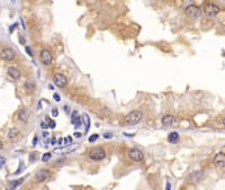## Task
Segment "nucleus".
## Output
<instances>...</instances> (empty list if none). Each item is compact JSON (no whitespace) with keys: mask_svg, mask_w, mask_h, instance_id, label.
<instances>
[{"mask_svg":"<svg viewBox=\"0 0 225 190\" xmlns=\"http://www.w3.org/2000/svg\"><path fill=\"white\" fill-rule=\"evenodd\" d=\"M143 118V112L140 110H133L130 114H127L125 117V124L128 126H133V125L139 124Z\"/></svg>","mask_w":225,"mask_h":190,"instance_id":"obj_1","label":"nucleus"},{"mask_svg":"<svg viewBox=\"0 0 225 190\" xmlns=\"http://www.w3.org/2000/svg\"><path fill=\"white\" fill-rule=\"evenodd\" d=\"M203 10H204V14H205L206 17H208V18H213V17H215V16L219 13L221 8L213 2H207L204 5Z\"/></svg>","mask_w":225,"mask_h":190,"instance_id":"obj_2","label":"nucleus"},{"mask_svg":"<svg viewBox=\"0 0 225 190\" xmlns=\"http://www.w3.org/2000/svg\"><path fill=\"white\" fill-rule=\"evenodd\" d=\"M89 158L93 161H102L106 158V151L102 147H95L89 152Z\"/></svg>","mask_w":225,"mask_h":190,"instance_id":"obj_3","label":"nucleus"},{"mask_svg":"<svg viewBox=\"0 0 225 190\" xmlns=\"http://www.w3.org/2000/svg\"><path fill=\"white\" fill-rule=\"evenodd\" d=\"M185 14H186V16H187L188 18L195 19V18H198V17L201 16V9H199L197 6L190 5V6H188L185 9Z\"/></svg>","mask_w":225,"mask_h":190,"instance_id":"obj_4","label":"nucleus"},{"mask_svg":"<svg viewBox=\"0 0 225 190\" xmlns=\"http://www.w3.org/2000/svg\"><path fill=\"white\" fill-rule=\"evenodd\" d=\"M128 156H130V159L132 161H134V162H142L143 159H144V154L139 149H131L128 151Z\"/></svg>","mask_w":225,"mask_h":190,"instance_id":"obj_5","label":"nucleus"},{"mask_svg":"<svg viewBox=\"0 0 225 190\" xmlns=\"http://www.w3.org/2000/svg\"><path fill=\"white\" fill-rule=\"evenodd\" d=\"M53 82L55 84L56 87L59 88H65L67 84H68V79L64 74L62 73H55L54 77H53Z\"/></svg>","mask_w":225,"mask_h":190,"instance_id":"obj_6","label":"nucleus"},{"mask_svg":"<svg viewBox=\"0 0 225 190\" xmlns=\"http://www.w3.org/2000/svg\"><path fill=\"white\" fill-rule=\"evenodd\" d=\"M40 59H41V62L43 63L44 65H50L53 61V55L49 50H45V49H44V50L41 51Z\"/></svg>","mask_w":225,"mask_h":190,"instance_id":"obj_7","label":"nucleus"},{"mask_svg":"<svg viewBox=\"0 0 225 190\" xmlns=\"http://www.w3.org/2000/svg\"><path fill=\"white\" fill-rule=\"evenodd\" d=\"M16 53L15 51L12 50V49H9V47H6V49H3L1 52H0V57L5 61H11V60L15 59Z\"/></svg>","mask_w":225,"mask_h":190,"instance_id":"obj_8","label":"nucleus"},{"mask_svg":"<svg viewBox=\"0 0 225 190\" xmlns=\"http://www.w3.org/2000/svg\"><path fill=\"white\" fill-rule=\"evenodd\" d=\"M51 177V173H50L49 170H45V169H42V170H38L35 175V180L37 182H44L50 179Z\"/></svg>","mask_w":225,"mask_h":190,"instance_id":"obj_9","label":"nucleus"},{"mask_svg":"<svg viewBox=\"0 0 225 190\" xmlns=\"http://www.w3.org/2000/svg\"><path fill=\"white\" fill-rule=\"evenodd\" d=\"M162 125L166 126V127H175L178 122H177V118L173 115H166L162 117Z\"/></svg>","mask_w":225,"mask_h":190,"instance_id":"obj_10","label":"nucleus"},{"mask_svg":"<svg viewBox=\"0 0 225 190\" xmlns=\"http://www.w3.org/2000/svg\"><path fill=\"white\" fill-rule=\"evenodd\" d=\"M213 163L216 168H224L225 167V153H223V152L217 153L215 155V158H214Z\"/></svg>","mask_w":225,"mask_h":190,"instance_id":"obj_11","label":"nucleus"},{"mask_svg":"<svg viewBox=\"0 0 225 190\" xmlns=\"http://www.w3.org/2000/svg\"><path fill=\"white\" fill-rule=\"evenodd\" d=\"M8 74L14 80H17V79L20 78V75H22V73H20V71H19L17 68H14V66H10L9 69H8Z\"/></svg>","mask_w":225,"mask_h":190,"instance_id":"obj_12","label":"nucleus"},{"mask_svg":"<svg viewBox=\"0 0 225 190\" xmlns=\"http://www.w3.org/2000/svg\"><path fill=\"white\" fill-rule=\"evenodd\" d=\"M28 117H29V115H28V112L25 108L20 109V110L18 112V120H19V122L26 123V122H27Z\"/></svg>","mask_w":225,"mask_h":190,"instance_id":"obj_13","label":"nucleus"},{"mask_svg":"<svg viewBox=\"0 0 225 190\" xmlns=\"http://www.w3.org/2000/svg\"><path fill=\"white\" fill-rule=\"evenodd\" d=\"M71 123L76 125V127H80L81 119L80 117H78V112H73L71 116Z\"/></svg>","mask_w":225,"mask_h":190,"instance_id":"obj_14","label":"nucleus"},{"mask_svg":"<svg viewBox=\"0 0 225 190\" xmlns=\"http://www.w3.org/2000/svg\"><path fill=\"white\" fill-rule=\"evenodd\" d=\"M178 141H179V134L177 132H171L168 135V142L169 143H177Z\"/></svg>","mask_w":225,"mask_h":190,"instance_id":"obj_15","label":"nucleus"},{"mask_svg":"<svg viewBox=\"0 0 225 190\" xmlns=\"http://www.w3.org/2000/svg\"><path fill=\"white\" fill-rule=\"evenodd\" d=\"M19 135V129L18 128H10L9 132H8V138L9 140H14V138H16V137Z\"/></svg>","mask_w":225,"mask_h":190,"instance_id":"obj_16","label":"nucleus"},{"mask_svg":"<svg viewBox=\"0 0 225 190\" xmlns=\"http://www.w3.org/2000/svg\"><path fill=\"white\" fill-rule=\"evenodd\" d=\"M82 122L83 124H84V126H86V129H84V133H88L89 132V128H90V118L89 116L87 115V114H84V115L82 116Z\"/></svg>","mask_w":225,"mask_h":190,"instance_id":"obj_17","label":"nucleus"},{"mask_svg":"<svg viewBox=\"0 0 225 190\" xmlns=\"http://www.w3.org/2000/svg\"><path fill=\"white\" fill-rule=\"evenodd\" d=\"M25 89L28 91V92H31V91H33L35 89V86L34 83L32 81H26L25 82Z\"/></svg>","mask_w":225,"mask_h":190,"instance_id":"obj_18","label":"nucleus"},{"mask_svg":"<svg viewBox=\"0 0 225 190\" xmlns=\"http://www.w3.org/2000/svg\"><path fill=\"white\" fill-rule=\"evenodd\" d=\"M24 182V179H18V181H15V182H11L10 184V189H15L16 187H18L19 184H22Z\"/></svg>","mask_w":225,"mask_h":190,"instance_id":"obj_19","label":"nucleus"},{"mask_svg":"<svg viewBox=\"0 0 225 190\" xmlns=\"http://www.w3.org/2000/svg\"><path fill=\"white\" fill-rule=\"evenodd\" d=\"M51 155H52L51 153H45V154L42 156V161H43V162H47V161L51 159Z\"/></svg>","mask_w":225,"mask_h":190,"instance_id":"obj_20","label":"nucleus"},{"mask_svg":"<svg viewBox=\"0 0 225 190\" xmlns=\"http://www.w3.org/2000/svg\"><path fill=\"white\" fill-rule=\"evenodd\" d=\"M98 134H93V135H91V136L89 137V142L90 143H93V142H95V141H97L98 140Z\"/></svg>","mask_w":225,"mask_h":190,"instance_id":"obj_21","label":"nucleus"},{"mask_svg":"<svg viewBox=\"0 0 225 190\" xmlns=\"http://www.w3.org/2000/svg\"><path fill=\"white\" fill-rule=\"evenodd\" d=\"M5 163H6V159H5L3 156L0 155V168H1V167H3V165H5Z\"/></svg>","mask_w":225,"mask_h":190,"instance_id":"obj_22","label":"nucleus"},{"mask_svg":"<svg viewBox=\"0 0 225 190\" xmlns=\"http://www.w3.org/2000/svg\"><path fill=\"white\" fill-rule=\"evenodd\" d=\"M47 124H49V126L51 128H55V122H54V120H52V119H50V122L47 123Z\"/></svg>","mask_w":225,"mask_h":190,"instance_id":"obj_23","label":"nucleus"},{"mask_svg":"<svg viewBox=\"0 0 225 190\" xmlns=\"http://www.w3.org/2000/svg\"><path fill=\"white\" fill-rule=\"evenodd\" d=\"M41 127L43 128V129H46V128H49L50 126H49V124H46L45 122H42L41 123Z\"/></svg>","mask_w":225,"mask_h":190,"instance_id":"obj_24","label":"nucleus"},{"mask_svg":"<svg viewBox=\"0 0 225 190\" xmlns=\"http://www.w3.org/2000/svg\"><path fill=\"white\" fill-rule=\"evenodd\" d=\"M53 98H54V100H55V101H60V100H61V97H60L58 94L53 95Z\"/></svg>","mask_w":225,"mask_h":190,"instance_id":"obj_25","label":"nucleus"},{"mask_svg":"<svg viewBox=\"0 0 225 190\" xmlns=\"http://www.w3.org/2000/svg\"><path fill=\"white\" fill-rule=\"evenodd\" d=\"M104 137L107 138V140H109V138H113V134H110V133H106V134H104Z\"/></svg>","mask_w":225,"mask_h":190,"instance_id":"obj_26","label":"nucleus"},{"mask_svg":"<svg viewBox=\"0 0 225 190\" xmlns=\"http://www.w3.org/2000/svg\"><path fill=\"white\" fill-rule=\"evenodd\" d=\"M25 50H26V52H27L28 55H29V56H33V53H32V51H31V49H29V47L26 46V49H25Z\"/></svg>","mask_w":225,"mask_h":190,"instance_id":"obj_27","label":"nucleus"},{"mask_svg":"<svg viewBox=\"0 0 225 190\" xmlns=\"http://www.w3.org/2000/svg\"><path fill=\"white\" fill-rule=\"evenodd\" d=\"M52 115H53V117H56V116L59 115V112H58V109H53Z\"/></svg>","mask_w":225,"mask_h":190,"instance_id":"obj_28","label":"nucleus"},{"mask_svg":"<svg viewBox=\"0 0 225 190\" xmlns=\"http://www.w3.org/2000/svg\"><path fill=\"white\" fill-rule=\"evenodd\" d=\"M63 108H64V112H67V114H68V112H70V107H69V106H64Z\"/></svg>","mask_w":225,"mask_h":190,"instance_id":"obj_29","label":"nucleus"},{"mask_svg":"<svg viewBox=\"0 0 225 190\" xmlns=\"http://www.w3.org/2000/svg\"><path fill=\"white\" fill-rule=\"evenodd\" d=\"M74 137H77V138H79V137H81V133H79V132H76L74 133Z\"/></svg>","mask_w":225,"mask_h":190,"instance_id":"obj_30","label":"nucleus"},{"mask_svg":"<svg viewBox=\"0 0 225 190\" xmlns=\"http://www.w3.org/2000/svg\"><path fill=\"white\" fill-rule=\"evenodd\" d=\"M47 136H49V133H46V132H44V133H43V137H44V138H46Z\"/></svg>","mask_w":225,"mask_h":190,"instance_id":"obj_31","label":"nucleus"},{"mask_svg":"<svg viewBox=\"0 0 225 190\" xmlns=\"http://www.w3.org/2000/svg\"><path fill=\"white\" fill-rule=\"evenodd\" d=\"M16 26H17V24H15V25H12L11 27H10V32H12V29H15Z\"/></svg>","mask_w":225,"mask_h":190,"instance_id":"obj_32","label":"nucleus"},{"mask_svg":"<svg viewBox=\"0 0 225 190\" xmlns=\"http://www.w3.org/2000/svg\"><path fill=\"white\" fill-rule=\"evenodd\" d=\"M3 147V144H2V142H1V140H0V150L2 149Z\"/></svg>","mask_w":225,"mask_h":190,"instance_id":"obj_33","label":"nucleus"},{"mask_svg":"<svg viewBox=\"0 0 225 190\" xmlns=\"http://www.w3.org/2000/svg\"><path fill=\"white\" fill-rule=\"evenodd\" d=\"M223 125H224V126H225V117H224V118H223Z\"/></svg>","mask_w":225,"mask_h":190,"instance_id":"obj_34","label":"nucleus"},{"mask_svg":"<svg viewBox=\"0 0 225 190\" xmlns=\"http://www.w3.org/2000/svg\"><path fill=\"white\" fill-rule=\"evenodd\" d=\"M10 1H15V0H10Z\"/></svg>","mask_w":225,"mask_h":190,"instance_id":"obj_35","label":"nucleus"},{"mask_svg":"<svg viewBox=\"0 0 225 190\" xmlns=\"http://www.w3.org/2000/svg\"><path fill=\"white\" fill-rule=\"evenodd\" d=\"M224 1H225V0H224Z\"/></svg>","mask_w":225,"mask_h":190,"instance_id":"obj_36","label":"nucleus"}]
</instances>
